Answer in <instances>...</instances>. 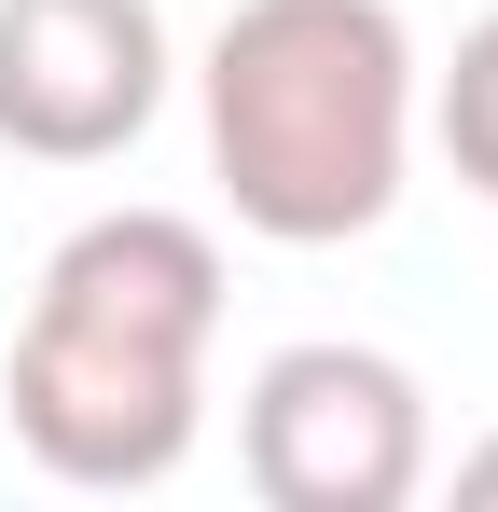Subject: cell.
<instances>
[{
	"instance_id": "cell-1",
	"label": "cell",
	"mask_w": 498,
	"mask_h": 512,
	"mask_svg": "<svg viewBox=\"0 0 498 512\" xmlns=\"http://www.w3.org/2000/svg\"><path fill=\"white\" fill-rule=\"evenodd\" d=\"M208 333H222V250L180 208H97L83 236H56L28 333H14V443L56 485H166L208 429Z\"/></svg>"
},
{
	"instance_id": "cell-2",
	"label": "cell",
	"mask_w": 498,
	"mask_h": 512,
	"mask_svg": "<svg viewBox=\"0 0 498 512\" xmlns=\"http://www.w3.org/2000/svg\"><path fill=\"white\" fill-rule=\"evenodd\" d=\"M208 167L249 236L332 250L402 208L415 167V28L388 0H236L208 42Z\"/></svg>"
},
{
	"instance_id": "cell-3",
	"label": "cell",
	"mask_w": 498,
	"mask_h": 512,
	"mask_svg": "<svg viewBox=\"0 0 498 512\" xmlns=\"http://www.w3.org/2000/svg\"><path fill=\"white\" fill-rule=\"evenodd\" d=\"M236 471L263 512H402L429 485V388L388 346L305 333L249 374L236 402Z\"/></svg>"
},
{
	"instance_id": "cell-4",
	"label": "cell",
	"mask_w": 498,
	"mask_h": 512,
	"mask_svg": "<svg viewBox=\"0 0 498 512\" xmlns=\"http://www.w3.org/2000/svg\"><path fill=\"white\" fill-rule=\"evenodd\" d=\"M166 111V14L153 0H0V153L111 167Z\"/></svg>"
},
{
	"instance_id": "cell-5",
	"label": "cell",
	"mask_w": 498,
	"mask_h": 512,
	"mask_svg": "<svg viewBox=\"0 0 498 512\" xmlns=\"http://www.w3.org/2000/svg\"><path fill=\"white\" fill-rule=\"evenodd\" d=\"M429 139H443V167L498 208V14H485V28H457V70L429 84Z\"/></svg>"
},
{
	"instance_id": "cell-6",
	"label": "cell",
	"mask_w": 498,
	"mask_h": 512,
	"mask_svg": "<svg viewBox=\"0 0 498 512\" xmlns=\"http://www.w3.org/2000/svg\"><path fill=\"white\" fill-rule=\"evenodd\" d=\"M457 499H471V512H498V443H471V457H457Z\"/></svg>"
}]
</instances>
